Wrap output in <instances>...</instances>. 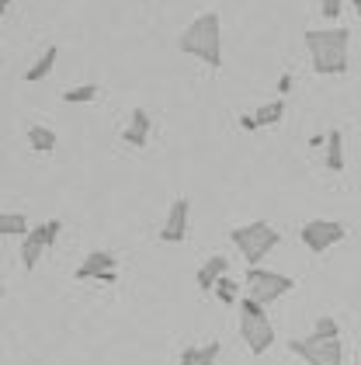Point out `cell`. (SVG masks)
Returning a JSON list of instances; mask_svg holds the SVG:
<instances>
[{
	"label": "cell",
	"mask_w": 361,
	"mask_h": 365,
	"mask_svg": "<svg viewBox=\"0 0 361 365\" xmlns=\"http://www.w3.org/2000/svg\"><path fill=\"white\" fill-rule=\"evenodd\" d=\"M347 46H351L347 29H305V49L320 77L347 73Z\"/></svg>",
	"instance_id": "obj_1"
},
{
	"label": "cell",
	"mask_w": 361,
	"mask_h": 365,
	"mask_svg": "<svg viewBox=\"0 0 361 365\" xmlns=\"http://www.w3.org/2000/svg\"><path fill=\"white\" fill-rule=\"evenodd\" d=\"M292 91V73H281L278 77V94H288Z\"/></svg>",
	"instance_id": "obj_24"
},
{
	"label": "cell",
	"mask_w": 361,
	"mask_h": 365,
	"mask_svg": "<svg viewBox=\"0 0 361 365\" xmlns=\"http://www.w3.org/2000/svg\"><path fill=\"white\" fill-rule=\"evenodd\" d=\"M177 49L194 59H202L209 70H222V18L216 11L198 14L192 25L181 31Z\"/></svg>",
	"instance_id": "obj_2"
},
{
	"label": "cell",
	"mask_w": 361,
	"mask_h": 365,
	"mask_svg": "<svg viewBox=\"0 0 361 365\" xmlns=\"http://www.w3.org/2000/svg\"><path fill=\"white\" fill-rule=\"evenodd\" d=\"M73 279L111 285V282H118V257H115L111 251H90L87 257H83V264H77Z\"/></svg>",
	"instance_id": "obj_9"
},
{
	"label": "cell",
	"mask_w": 361,
	"mask_h": 365,
	"mask_svg": "<svg viewBox=\"0 0 361 365\" xmlns=\"http://www.w3.org/2000/svg\"><path fill=\"white\" fill-rule=\"evenodd\" d=\"M94 98H98V84H83V87H73V91L63 94L66 105H87V101H94Z\"/></svg>",
	"instance_id": "obj_19"
},
{
	"label": "cell",
	"mask_w": 361,
	"mask_h": 365,
	"mask_svg": "<svg viewBox=\"0 0 361 365\" xmlns=\"http://www.w3.org/2000/svg\"><path fill=\"white\" fill-rule=\"evenodd\" d=\"M11 4H14V0H0V11H7V7H11Z\"/></svg>",
	"instance_id": "obj_26"
},
{
	"label": "cell",
	"mask_w": 361,
	"mask_h": 365,
	"mask_svg": "<svg viewBox=\"0 0 361 365\" xmlns=\"http://www.w3.org/2000/svg\"><path fill=\"white\" fill-rule=\"evenodd\" d=\"M236 285H240V282H233L226 275V279H219V285H216V296H219L222 303H236V292H240Z\"/></svg>",
	"instance_id": "obj_21"
},
{
	"label": "cell",
	"mask_w": 361,
	"mask_h": 365,
	"mask_svg": "<svg viewBox=\"0 0 361 365\" xmlns=\"http://www.w3.org/2000/svg\"><path fill=\"white\" fill-rule=\"evenodd\" d=\"M229 240H233L236 251L247 257V268H253V264H261V261L281 244V233H278L271 223H264V220H253V223L236 226V230L229 233Z\"/></svg>",
	"instance_id": "obj_3"
},
{
	"label": "cell",
	"mask_w": 361,
	"mask_h": 365,
	"mask_svg": "<svg viewBox=\"0 0 361 365\" xmlns=\"http://www.w3.org/2000/svg\"><path fill=\"white\" fill-rule=\"evenodd\" d=\"M188 216H192V202L188 198H174V205L167 209L164 226H160V240L164 244H181L188 237Z\"/></svg>",
	"instance_id": "obj_10"
},
{
	"label": "cell",
	"mask_w": 361,
	"mask_h": 365,
	"mask_svg": "<svg viewBox=\"0 0 361 365\" xmlns=\"http://www.w3.org/2000/svg\"><path fill=\"white\" fill-rule=\"evenodd\" d=\"M240 337L250 348V355H264L275 344V324L268 320L264 307L257 299H250V296L240 303Z\"/></svg>",
	"instance_id": "obj_4"
},
{
	"label": "cell",
	"mask_w": 361,
	"mask_h": 365,
	"mask_svg": "<svg viewBox=\"0 0 361 365\" xmlns=\"http://www.w3.org/2000/svg\"><path fill=\"white\" fill-rule=\"evenodd\" d=\"M288 351L299 355L305 365H344V344L340 337H292L288 341Z\"/></svg>",
	"instance_id": "obj_6"
},
{
	"label": "cell",
	"mask_w": 361,
	"mask_h": 365,
	"mask_svg": "<svg viewBox=\"0 0 361 365\" xmlns=\"http://www.w3.org/2000/svg\"><path fill=\"white\" fill-rule=\"evenodd\" d=\"M323 150H327L323 168L333 170V174H340L344 164H347V160H344V136H340V129H330V133H327V146H323Z\"/></svg>",
	"instance_id": "obj_14"
},
{
	"label": "cell",
	"mask_w": 361,
	"mask_h": 365,
	"mask_svg": "<svg viewBox=\"0 0 361 365\" xmlns=\"http://www.w3.org/2000/svg\"><path fill=\"white\" fill-rule=\"evenodd\" d=\"M150 129H153V122H150V115L136 108L132 118H129V125H125V133H122V143H129V146H146L150 140Z\"/></svg>",
	"instance_id": "obj_13"
},
{
	"label": "cell",
	"mask_w": 361,
	"mask_h": 365,
	"mask_svg": "<svg viewBox=\"0 0 361 365\" xmlns=\"http://www.w3.org/2000/svg\"><path fill=\"white\" fill-rule=\"evenodd\" d=\"M56 59H59V49H56V46H49V49H46V53H42V56H38L25 70V81H28V84H38V81H46V77L53 73Z\"/></svg>",
	"instance_id": "obj_15"
},
{
	"label": "cell",
	"mask_w": 361,
	"mask_h": 365,
	"mask_svg": "<svg viewBox=\"0 0 361 365\" xmlns=\"http://www.w3.org/2000/svg\"><path fill=\"white\" fill-rule=\"evenodd\" d=\"M222 344L219 341H209V344H188L181 351V365H216L219 362Z\"/></svg>",
	"instance_id": "obj_12"
},
{
	"label": "cell",
	"mask_w": 361,
	"mask_h": 365,
	"mask_svg": "<svg viewBox=\"0 0 361 365\" xmlns=\"http://www.w3.org/2000/svg\"><path fill=\"white\" fill-rule=\"evenodd\" d=\"M226 272H229V261H226L222 254H212V257L194 272V282H198V289H202V292H216L219 279H226Z\"/></svg>",
	"instance_id": "obj_11"
},
{
	"label": "cell",
	"mask_w": 361,
	"mask_h": 365,
	"mask_svg": "<svg viewBox=\"0 0 361 365\" xmlns=\"http://www.w3.org/2000/svg\"><path fill=\"white\" fill-rule=\"evenodd\" d=\"M253 115H257L261 129H264V125H278V122L285 118V101H281V98H278V101H268V105H261Z\"/></svg>",
	"instance_id": "obj_18"
},
{
	"label": "cell",
	"mask_w": 361,
	"mask_h": 365,
	"mask_svg": "<svg viewBox=\"0 0 361 365\" xmlns=\"http://www.w3.org/2000/svg\"><path fill=\"white\" fill-rule=\"evenodd\" d=\"M313 334H320V337H340V324H337L333 317H316V324H313Z\"/></svg>",
	"instance_id": "obj_20"
},
{
	"label": "cell",
	"mask_w": 361,
	"mask_h": 365,
	"mask_svg": "<svg viewBox=\"0 0 361 365\" xmlns=\"http://www.w3.org/2000/svg\"><path fill=\"white\" fill-rule=\"evenodd\" d=\"M340 11H344V0H323V4H320V14H323L327 21H337Z\"/></svg>",
	"instance_id": "obj_22"
},
{
	"label": "cell",
	"mask_w": 361,
	"mask_h": 365,
	"mask_svg": "<svg viewBox=\"0 0 361 365\" xmlns=\"http://www.w3.org/2000/svg\"><path fill=\"white\" fill-rule=\"evenodd\" d=\"M344 237H347V226L337 223V220H305L299 226V240L305 244V251L313 254L330 251L333 244H340Z\"/></svg>",
	"instance_id": "obj_7"
},
{
	"label": "cell",
	"mask_w": 361,
	"mask_h": 365,
	"mask_svg": "<svg viewBox=\"0 0 361 365\" xmlns=\"http://www.w3.org/2000/svg\"><path fill=\"white\" fill-rule=\"evenodd\" d=\"M244 285H247L250 299H257L261 307H268V303H275V299H281V296H288V292L295 289V279H292V275H281V272H271V268L253 264V268H247Z\"/></svg>",
	"instance_id": "obj_5"
},
{
	"label": "cell",
	"mask_w": 361,
	"mask_h": 365,
	"mask_svg": "<svg viewBox=\"0 0 361 365\" xmlns=\"http://www.w3.org/2000/svg\"><path fill=\"white\" fill-rule=\"evenodd\" d=\"M355 4V14H358V21H361V0H351Z\"/></svg>",
	"instance_id": "obj_25"
},
{
	"label": "cell",
	"mask_w": 361,
	"mask_h": 365,
	"mask_svg": "<svg viewBox=\"0 0 361 365\" xmlns=\"http://www.w3.org/2000/svg\"><path fill=\"white\" fill-rule=\"evenodd\" d=\"M59 233H63V220H46V223L31 226V233L25 237V247H21V264H25L28 272L38 264L42 251H49V247H53Z\"/></svg>",
	"instance_id": "obj_8"
},
{
	"label": "cell",
	"mask_w": 361,
	"mask_h": 365,
	"mask_svg": "<svg viewBox=\"0 0 361 365\" xmlns=\"http://www.w3.org/2000/svg\"><path fill=\"white\" fill-rule=\"evenodd\" d=\"M0 233L4 237H28L31 233L28 216H21V212H0Z\"/></svg>",
	"instance_id": "obj_17"
},
{
	"label": "cell",
	"mask_w": 361,
	"mask_h": 365,
	"mask_svg": "<svg viewBox=\"0 0 361 365\" xmlns=\"http://www.w3.org/2000/svg\"><path fill=\"white\" fill-rule=\"evenodd\" d=\"M240 129H247V133H257V129H261L257 115H240Z\"/></svg>",
	"instance_id": "obj_23"
},
{
	"label": "cell",
	"mask_w": 361,
	"mask_h": 365,
	"mask_svg": "<svg viewBox=\"0 0 361 365\" xmlns=\"http://www.w3.org/2000/svg\"><path fill=\"white\" fill-rule=\"evenodd\" d=\"M56 133L49 125H28V146L35 150V153H53L56 150Z\"/></svg>",
	"instance_id": "obj_16"
}]
</instances>
